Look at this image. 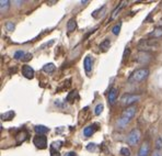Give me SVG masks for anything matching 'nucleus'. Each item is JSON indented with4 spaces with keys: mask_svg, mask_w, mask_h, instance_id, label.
Returning a JSON list of instances; mask_svg holds the SVG:
<instances>
[{
    "mask_svg": "<svg viewBox=\"0 0 162 156\" xmlns=\"http://www.w3.org/2000/svg\"><path fill=\"white\" fill-rule=\"evenodd\" d=\"M136 112H137L136 107H134V106L127 107V108L123 111L121 119H119V121H118V126H119V128L124 129L126 125H127V124H129L130 121H132V120L134 119L135 115H136Z\"/></svg>",
    "mask_w": 162,
    "mask_h": 156,
    "instance_id": "1",
    "label": "nucleus"
},
{
    "mask_svg": "<svg viewBox=\"0 0 162 156\" xmlns=\"http://www.w3.org/2000/svg\"><path fill=\"white\" fill-rule=\"evenodd\" d=\"M137 47L141 52H148V51H154L158 50L160 47V43L157 40L149 39V40H140L137 44Z\"/></svg>",
    "mask_w": 162,
    "mask_h": 156,
    "instance_id": "2",
    "label": "nucleus"
},
{
    "mask_svg": "<svg viewBox=\"0 0 162 156\" xmlns=\"http://www.w3.org/2000/svg\"><path fill=\"white\" fill-rule=\"evenodd\" d=\"M149 76V70L148 68H138L135 72L132 73L129 77H128V81L136 84V82H141L144 80H146Z\"/></svg>",
    "mask_w": 162,
    "mask_h": 156,
    "instance_id": "3",
    "label": "nucleus"
},
{
    "mask_svg": "<svg viewBox=\"0 0 162 156\" xmlns=\"http://www.w3.org/2000/svg\"><path fill=\"white\" fill-rule=\"evenodd\" d=\"M141 137V133L138 129H134L129 132V134L127 135V144L130 146H135L136 144L139 143Z\"/></svg>",
    "mask_w": 162,
    "mask_h": 156,
    "instance_id": "4",
    "label": "nucleus"
},
{
    "mask_svg": "<svg viewBox=\"0 0 162 156\" xmlns=\"http://www.w3.org/2000/svg\"><path fill=\"white\" fill-rule=\"evenodd\" d=\"M140 100V96L139 95H133V93H125V95L122 96L121 98V102L122 104L127 107H132L133 103L139 101Z\"/></svg>",
    "mask_w": 162,
    "mask_h": 156,
    "instance_id": "5",
    "label": "nucleus"
},
{
    "mask_svg": "<svg viewBox=\"0 0 162 156\" xmlns=\"http://www.w3.org/2000/svg\"><path fill=\"white\" fill-rule=\"evenodd\" d=\"M33 144L39 150H44V148H47V137L45 135L36 134L33 139Z\"/></svg>",
    "mask_w": 162,
    "mask_h": 156,
    "instance_id": "6",
    "label": "nucleus"
},
{
    "mask_svg": "<svg viewBox=\"0 0 162 156\" xmlns=\"http://www.w3.org/2000/svg\"><path fill=\"white\" fill-rule=\"evenodd\" d=\"M151 58L152 56L150 55L149 52H141V51H139L136 58H135V62L140 63V64H148L151 61Z\"/></svg>",
    "mask_w": 162,
    "mask_h": 156,
    "instance_id": "7",
    "label": "nucleus"
},
{
    "mask_svg": "<svg viewBox=\"0 0 162 156\" xmlns=\"http://www.w3.org/2000/svg\"><path fill=\"white\" fill-rule=\"evenodd\" d=\"M117 93H118V89L115 88V87H113L112 89L110 90V92H108V104L110 106H113V104L116 102L117 100Z\"/></svg>",
    "mask_w": 162,
    "mask_h": 156,
    "instance_id": "8",
    "label": "nucleus"
},
{
    "mask_svg": "<svg viewBox=\"0 0 162 156\" xmlns=\"http://www.w3.org/2000/svg\"><path fill=\"white\" fill-rule=\"evenodd\" d=\"M22 75L28 79H32L34 77V70L29 65L22 66Z\"/></svg>",
    "mask_w": 162,
    "mask_h": 156,
    "instance_id": "9",
    "label": "nucleus"
},
{
    "mask_svg": "<svg viewBox=\"0 0 162 156\" xmlns=\"http://www.w3.org/2000/svg\"><path fill=\"white\" fill-rule=\"evenodd\" d=\"M92 65H93V61L91 58V56H89V55L86 56V58L83 61V68L88 75H90V73L92 72Z\"/></svg>",
    "mask_w": 162,
    "mask_h": 156,
    "instance_id": "10",
    "label": "nucleus"
},
{
    "mask_svg": "<svg viewBox=\"0 0 162 156\" xmlns=\"http://www.w3.org/2000/svg\"><path fill=\"white\" fill-rule=\"evenodd\" d=\"M148 36L151 37V39H154V40L162 37V26H157V28H154L151 32L148 33Z\"/></svg>",
    "mask_w": 162,
    "mask_h": 156,
    "instance_id": "11",
    "label": "nucleus"
},
{
    "mask_svg": "<svg viewBox=\"0 0 162 156\" xmlns=\"http://www.w3.org/2000/svg\"><path fill=\"white\" fill-rule=\"evenodd\" d=\"M127 3V1H122L121 3L118 4V6L116 7V8L114 9V10L112 11V14H111V18H110V20L112 21V20H114V19H116V17L119 14V12H121V10L122 9L125 7V4Z\"/></svg>",
    "mask_w": 162,
    "mask_h": 156,
    "instance_id": "12",
    "label": "nucleus"
},
{
    "mask_svg": "<svg viewBox=\"0 0 162 156\" xmlns=\"http://www.w3.org/2000/svg\"><path fill=\"white\" fill-rule=\"evenodd\" d=\"M28 136H29V133L26 132L25 130L20 131V132L17 134V136H15V140H17V145H20L21 143H23V142L28 139Z\"/></svg>",
    "mask_w": 162,
    "mask_h": 156,
    "instance_id": "13",
    "label": "nucleus"
},
{
    "mask_svg": "<svg viewBox=\"0 0 162 156\" xmlns=\"http://www.w3.org/2000/svg\"><path fill=\"white\" fill-rule=\"evenodd\" d=\"M97 124H92V125H89V126H86V128H84V130H83V135L86 137H90V136H92V134L95 132V131L97 130Z\"/></svg>",
    "mask_w": 162,
    "mask_h": 156,
    "instance_id": "14",
    "label": "nucleus"
},
{
    "mask_svg": "<svg viewBox=\"0 0 162 156\" xmlns=\"http://www.w3.org/2000/svg\"><path fill=\"white\" fill-rule=\"evenodd\" d=\"M149 152H150L149 144L144 143L143 145H141L139 152H138V156H149Z\"/></svg>",
    "mask_w": 162,
    "mask_h": 156,
    "instance_id": "15",
    "label": "nucleus"
},
{
    "mask_svg": "<svg viewBox=\"0 0 162 156\" xmlns=\"http://www.w3.org/2000/svg\"><path fill=\"white\" fill-rule=\"evenodd\" d=\"M15 115V112L13 110H10V111H7L4 113H1V120L2 121H10L14 118Z\"/></svg>",
    "mask_w": 162,
    "mask_h": 156,
    "instance_id": "16",
    "label": "nucleus"
},
{
    "mask_svg": "<svg viewBox=\"0 0 162 156\" xmlns=\"http://www.w3.org/2000/svg\"><path fill=\"white\" fill-rule=\"evenodd\" d=\"M76 29H77L76 19H75V18H71V19H70L69 21H68V23H67V30H68V32H69V33H72V32L76 31Z\"/></svg>",
    "mask_w": 162,
    "mask_h": 156,
    "instance_id": "17",
    "label": "nucleus"
},
{
    "mask_svg": "<svg viewBox=\"0 0 162 156\" xmlns=\"http://www.w3.org/2000/svg\"><path fill=\"white\" fill-rule=\"evenodd\" d=\"M35 132H36V134L39 135H45L47 132H50V129L46 128L45 125H36L34 128Z\"/></svg>",
    "mask_w": 162,
    "mask_h": 156,
    "instance_id": "18",
    "label": "nucleus"
},
{
    "mask_svg": "<svg viewBox=\"0 0 162 156\" xmlns=\"http://www.w3.org/2000/svg\"><path fill=\"white\" fill-rule=\"evenodd\" d=\"M78 98H79L78 91H77V90H72V91H70V92L68 93L67 98H66V101H68V102H74L75 100L78 99Z\"/></svg>",
    "mask_w": 162,
    "mask_h": 156,
    "instance_id": "19",
    "label": "nucleus"
},
{
    "mask_svg": "<svg viewBox=\"0 0 162 156\" xmlns=\"http://www.w3.org/2000/svg\"><path fill=\"white\" fill-rule=\"evenodd\" d=\"M56 70V66L54 65L53 63H48V64H45L43 66V72L47 73V74H52Z\"/></svg>",
    "mask_w": 162,
    "mask_h": 156,
    "instance_id": "20",
    "label": "nucleus"
},
{
    "mask_svg": "<svg viewBox=\"0 0 162 156\" xmlns=\"http://www.w3.org/2000/svg\"><path fill=\"white\" fill-rule=\"evenodd\" d=\"M110 46H111V41L108 39H105L103 42L100 43L99 47H100V50H101L102 52H106V51L110 48Z\"/></svg>",
    "mask_w": 162,
    "mask_h": 156,
    "instance_id": "21",
    "label": "nucleus"
},
{
    "mask_svg": "<svg viewBox=\"0 0 162 156\" xmlns=\"http://www.w3.org/2000/svg\"><path fill=\"white\" fill-rule=\"evenodd\" d=\"M9 7H10V1H8V0H1L0 1V10H1V13L6 12L9 9Z\"/></svg>",
    "mask_w": 162,
    "mask_h": 156,
    "instance_id": "22",
    "label": "nucleus"
},
{
    "mask_svg": "<svg viewBox=\"0 0 162 156\" xmlns=\"http://www.w3.org/2000/svg\"><path fill=\"white\" fill-rule=\"evenodd\" d=\"M121 28H122V22H119V23H117L116 25L113 26L112 33H113L114 35H118L119 32H121Z\"/></svg>",
    "mask_w": 162,
    "mask_h": 156,
    "instance_id": "23",
    "label": "nucleus"
},
{
    "mask_svg": "<svg viewBox=\"0 0 162 156\" xmlns=\"http://www.w3.org/2000/svg\"><path fill=\"white\" fill-rule=\"evenodd\" d=\"M103 109H104V106L102 103H99L97 107L94 108V114L95 115H100L102 113V111H103Z\"/></svg>",
    "mask_w": 162,
    "mask_h": 156,
    "instance_id": "24",
    "label": "nucleus"
},
{
    "mask_svg": "<svg viewBox=\"0 0 162 156\" xmlns=\"http://www.w3.org/2000/svg\"><path fill=\"white\" fill-rule=\"evenodd\" d=\"M24 55H25V53L23 52V51H17V52L14 53V59H22L24 57Z\"/></svg>",
    "mask_w": 162,
    "mask_h": 156,
    "instance_id": "25",
    "label": "nucleus"
},
{
    "mask_svg": "<svg viewBox=\"0 0 162 156\" xmlns=\"http://www.w3.org/2000/svg\"><path fill=\"white\" fill-rule=\"evenodd\" d=\"M121 154L123 156H130V150L127 148H121Z\"/></svg>",
    "mask_w": 162,
    "mask_h": 156,
    "instance_id": "26",
    "label": "nucleus"
},
{
    "mask_svg": "<svg viewBox=\"0 0 162 156\" xmlns=\"http://www.w3.org/2000/svg\"><path fill=\"white\" fill-rule=\"evenodd\" d=\"M6 29L9 31V32L13 31V30H14V23H13V22H10V21L7 22V23H6Z\"/></svg>",
    "mask_w": 162,
    "mask_h": 156,
    "instance_id": "27",
    "label": "nucleus"
},
{
    "mask_svg": "<svg viewBox=\"0 0 162 156\" xmlns=\"http://www.w3.org/2000/svg\"><path fill=\"white\" fill-rule=\"evenodd\" d=\"M156 148L158 151L162 150V137H158L156 141Z\"/></svg>",
    "mask_w": 162,
    "mask_h": 156,
    "instance_id": "28",
    "label": "nucleus"
},
{
    "mask_svg": "<svg viewBox=\"0 0 162 156\" xmlns=\"http://www.w3.org/2000/svg\"><path fill=\"white\" fill-rule=\"evenodd\" d=\"M50 146H53L54 148H56V150H59V148L63 146V142L61 141H58V142H53L52 143V145Z\"/></svg>",
    "mask_w": 162,
    "mask_h": 156,
    "instance_id": "29",
    "label": "nucleus"
},
{
    "mask_svg": "<svg viewBox=\"0 0 162 156\" xmlns=\"http://www.w3.org/2000/svg\"><path fill=\"white\" fill-rule=\"evenodd\" d=\"M50 156H60L59 154V151L54 148L53 146H50Z\"/></svg>",
    "mask_w": 162,
    "mask_h": 156,
    "instance_id": "30",
    "label": "nucleus"
},
{
    "mask_svg": "<svg viewBox=\"0 0 162 156\" xmlns=\"http://www.w3.org/2000/svg\"><path fill=\"white\" fill-rule=\"evenodd\" d=\"M32 56H33V55L31 54V53H26V54L24 55L23 58H22V62H29V61H31V59H32Z\"/></svg>",
    "mask_w": 162,
    "mask_h": 156,
    "instance_id": "31",
    "label": "nucleus"
},
{
    "mask_svg": "<svg viewBox=\"0 0 162 156\" xmlns=\"http://www.w3.org/2000/svg\"><path fill=\"white\" fill-rule=\"evenodd\" d=\"M129 54H130V50L128 47H126L125 51H124V54H123V62L125 61L128 56H129Z\"/></svg>",
    "mask_w": 162,
    "mask_h": 156,
    "instance_id": "32",
    "label": "nucleus"
},
{
    "mask_svg": "<svg viewBox=\"0 0 162 156\" xmlns=\"http://www.w3.org/2000/svg\"><path fill=\"white\" fill-rule=\"evenodd\" d=\"M88 151H95V144L94 143H89L88 146H86Z\"/></svg>",
    "mask_w": 162,
    "mask_h": 156,
    "instance_id": "33",
    "label": "nucleus"
},
{
    "mask_svg": "<svg viewBox=\"0 0 162 156\" xmlns=\"http://www.w3.org/2000/svg\"><path fill=\"white\" fill-rule=\"evenodd\" d=\"M53 43H54V40H52V41H50V42H46L45 44H43V45L41 46V50H43V48L45 47V46H50V45H52Z\"/></svg>",
    "mask_w": 162,
    "mask_h": 156,
    "instance_id": "34",
    "label": "nucleus"
},
{
    "mask_svg": "<svg viewBox=\"0 0 162 156\" xmlns=\"http://www.w3.org/2000/svg\"><path fill=\"white\" fill-rule=\"evenodd\" d=\"M64 156H76V153H75V152H68V153H66Z\"/></svg>",
    "mask_w": 162,
    "mask_h": 156,
    "instance_id": "35",
    "label": "nucleus"
},
{
    "mask_svg": "<svg viewBox=\"0 0 162 156\" xmlns=\"http://www.w3.org/2000/svg\"><path fill=\"white\" fill-rule=\"evenodd\" d=\"M151 156H160V154H159L158 152H154V153L151 154Z\"/></svg>",
    "mask_w": 162,
    "mask_h": 156,
    "instance_id": "36",
    "label": "nucleus"
},
{
    "mask_svg": "<svg viewBox=\"0 0 162 156\" xmlns=\"http://www.w3.org/2000/svg\"><path fill=\"white\" fill-rule=\"evenodd\" d=\"M160 23H161V26H162V18L160 19Z\"/></svg>",
    "mask_w": 162,
    "mask_h": 156,
    "instance_id": "37",
    "label": "nucleus"
}]
</instances>
